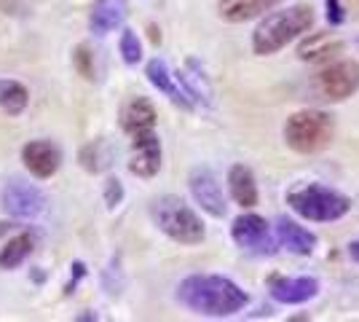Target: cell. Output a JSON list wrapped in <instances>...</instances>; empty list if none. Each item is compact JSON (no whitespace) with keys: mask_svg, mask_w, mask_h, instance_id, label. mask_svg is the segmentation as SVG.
<instances>
[{"mask_svg":"<svg viewBox=\"0 0 359 322\" xmlns=\"http://www.w3.org/2000/svg\"><path fill=\"white\" fill-rule=\"evenodd\" d=\"M311 92L322 102H344L359 92V65L354 60H338L316 70Z\"/></svg>","mask_w":359,"mask_h":322,"instance_id":"8992f818","label":"cell"},{"mask_svg":"<svg viewBox=\"0 0 359 322\" xmlns=\"http://www.w3.org/2000/svg\"><path fill=\"white\" fill-rule=\"evenodd\" d=\"M188 188L194 201L212 217H225L228 213V199L223 194V185L217 180V175L210 167H194L188 175Z\"/></svg>","mask_w":359,"mask_h":322,"instance_id":"8fae6325","label":"cell"},{"mask_svg":"<svg viewBox=\"0 0 359 322\" xmlns=\"http://www.w3.org/2000/svg\"><path fill=\"white\" fill-rule=\"evenodd\" d=\"M145 78H148L150 86L158 94H164L172 105L182 107V110H194L196 107V102L191 100V94L182 89L177 73H172V67H169L161 57H153V60L145 62Z\"/></svg>","mask_w":359,"mask_h":322,"instance_id":"7c38bea8","label":"cell"},{"mask_svg":"<svg viewBox=\"0 0 359 322\" xmlns=\"http://www.w3.org/2000/svg\"><path fill=\"white\" fill-rule=\"evenodd\" d=\"M32 279H35V282H43V279H46L43 271H38V266H35V271H32Z\"/></svg>","mask_w":359,"mask_h":322,"instance_id":"4dcf8cb0","label":"cell"},{"mask_svg":"<svg viewBox=\"0 0 359 322\" xmlns=\"http://www.w3.org/2000/svg\"><path fill=\"white\" fill-rule=\"evenodd\" d=\"M48 207L46 194L25 177H8L0 188V210L11 220H35Z\"/></svg>","mask_w":359,"mask_h":322,"instance_id":"52a82bcc","label":"cell"},{"mask_svg":"<svg viewBox=\"0 0 359 322\" xmlns=\"http://www.w3.org/2000/svg\"><path fill=\"white\" fill-rule=\"evenodd\" d=\"M348 255H351V261L359 263V239H354V242L348 245Z\"/></svg>","mask_w":359,"mask_h":322,"instance_id":"f546056e","label":"cell"},{"mask_svg":"<svg viewBox=\"0 0 359 322\" xmlns=\"http://www.w3.org/2000/svg\"><path fill=\"white\" fill-rule=\"evenodd\" d=\"M118 54H121V62H123L126 67H137V65H142L145 51H142V38H140V32L132 30V27H121Z\"/></svg>","mask_w":359,"mask_h":322,"instance_id":"603a6c76","label":"cell"},{"mask_svg":"<svg viewBox=\"0 0 359 322\" xmlns=\"http://www.w3.org/2000/svg\"><path fill=\"white\" fill-rule=\"evenodd\" d=\"M156 121H158V113L148 97H132L129 102H123L118 113V123L126 137H132L137 132L156 129Z\"/></svg>","mask_w":359,"mask_h":322,"instance_id":"2e32d148","label":"cell"},{"mask_svg":"<svg viewBox=\"0 0 359 322\" xmlns=\"http://www.w3.org/2000/svg\"><path fill=\"white\" fill-rule=\"evenodd\" d=\"M19 161L35 180H51L65 164V151L57 140L35 137L19 148Z\"/></svg>","mask_w":359,"mask_h":322,"instance_id":"9c48e42d","label":"cell"},{"mask_svg":"<svg viewBox=\"0 0 359 322\" xmlns=\"http://www.w3.org/2000/svg\"><path fill=\"white\" fill-rule=\"evenodd\" d=\"M123 199H126V188L121 183V177L110 175L105 180V185H102V201H105V207L110 213H116L121 204H123Z\"/></svg>","mask_w":359,"mask_h":322,"instance_id":"d4e9b609","label":"cell"},{"mask_svg":"<svg viewBox=\"0 0 359 322\" xmlns=\"http://www.w3.org/2000/svg\"><path fill=\"white\" fill-rule=\"evenodd\" d=\"M175 298L188 311H194L198 317H215V320L233 317L250 304V293L233 279L220 274H188L185 279H180Z\"/></svg>","mask_w":359,"mask_h":322,"instance_id":"6da1fadb","label":"cell"},{"mask_svg":"<svg viewBox=\"0 0 359 322\" xmlns=\"http://www.w3.org/2000/svg\"><path fill=\"white\" fill-rule=\"evenodd\" d=\"M228 194L236 207L241 210H252L260 201V191H257V183H255L252 169L247 164H233L228 169Z\"/></svg>","mask_w":359,"mask_h":322,"instance_id":"ac0fdd59","label":"cell"},{"mask_svg":"<svg viewBox=\"0 0 359 322\" xmlns=\"http://www.w3.org/2000/svg\"><path fill=\"white\" fill-rule=\"evenodd\" d=\"M335 135L332 116L316 107H303L285 121V142L290 151L311 156L325 151Z\"/></svg>","mask_w":359,"mask_h":322,"instance_id":"5b68a950","label":"cell"},{"mask_svg":"<svg viewBox=\"0 0 359 322\" xmlns=\"http://www.w3.org/2000/svg\"><path fill=\"white\" fill-rule=\"evenodd\" d=\"M97 320H100L97 311H81V314H75V322H97Z\"/></svg>","mask_w":359,"mask_h":322,"instance_id":"f1b7e54d","label":"cell"},{"mask_svg":"<svg viewBox=\"0 0 359 322\" xmlns=\"http://www.w3.org/2000/svg\"><path fill=\"white\" fill-rule=\"evenodd\" d=\"M276 239L292 255H311L316 247V236L306 226H300L290 217H279L276 220Z\"/></svg>","mask_w":359,"mask_h":322,"instance_id":"ffe728a7","label":"cell"},{"mask_svg":"<svg viewBox=\"0 0 359 322\" xmlns=\"http://www.w3.org/2000/svg\"><path fill=\"white\" fill-rule=\"evenodd\" d=\"M285 199L292 213L311 223H332V220H341L351 210V199L346 194L322 183L292 185Z\"/></svg>","mask_w":359,"mask_h":322,"instance_id":"277c9868","label":"cell"},{"mask_svg":"<svg viewBox=\"0 0 359 322\" xmlns=\"http://www.w3.org/2000/svg\"><path fill=\"white\" fill-rule=\"evenodd\" d=\"M341 46H344V43L335 41L332 35L316 32V35L306 38L298 46V57L303 62H319V60H325V57H330V54H335V51H341Z\"/></svg>","mask_w":359,"mask_h":322,"instance_id":"7402d4cb","label":"cell"},{"mask_svg":"<svg viewBox=\"0 0 359 322\" xmlns=\"http://www.w3.org/2000/svg\"><path fill=\"white\" fill-rule=\"evenodd\" d=\"M129 16V0H94L89 11V30L94 35H110L123 27Z\"/></svg>","mask_w":359,"mask_h":322,"instance_id":"9a60e30c","label":"cell"},{"mask_svg":"<svg viewBox=\"0 0 359 322\" xmlns=\"http://www.w3.org/2000/svg\"><path fill=\"white\" fill-rule=\"evenodd\" d=\"M279 6V0H217V16L228 25L260 19Z\"/></svg>","mask_w":359,"mask_h":322,"instance_id":"e0dca14e","label":"cell"},{"mask_svg":"<svg viewBox=\"0 0 359 322\" xmlns=\"http://www.w3.org/2000/svg\"><path fill=\"white\" fill-rule=\"evenodd\" d=\"M327 6V22L330 25H344L346 22V8H344V0H325Z\"/></svg>","mask_w":359,"mask_h":322,"instance_id":"83f0119b","label":"cell"},{"mask_svg":"<svg viewBox=\"0 0 359 322\" xmlns=\"http://www.w3.org/2000/svg\"><path fill=\"white\" fill-rule=\"evenodd\" d=\"M129 161L126 167L135 177H142V180H150L161 172V164H164V148H161V137L156 129H148V132H137L129 137Z\"/></svg>","mask_w":359,"mask_h":322,"instance_id":"30bf717a","label":"cell"},{"mask_svg":"<svg viewBox=\"0 0 359 322\" xmlns=\"http://www.w3.org/2000/svg\"><path fill=\"white\" fill-rule=\"evenodd\" d=\"M311 27H314V8L306 3L269 11L252 30V51L257 57L279 54L282 48L290 46L295 38H300Z\"/></svg>","mask_w":359,"mask_h":322,"instance_id":"7a4b0ae2","label":"cell"},{"mask_svg":"<svg viewBox=\"0 0 359 322\" xmlns=\"http://www.w3.org/2000/svg\"><path fill=\"white\" fill-rule=\"evenodd\" d=\"M22 220H16L11 234L0 242V271H14L19 266H25L27 258L38 247V234L30 226H19Z\"/></svg>","mask_w":359,"mask_h":322,"instance_id":"4fadbf2b","label":"cell"},{"mask_svg":"<svg viewBox=\"0 0 359 322\" xmlns=\"http://www.w3.org/2000/svg\"><path fill=\"white\" fill-rule=\"evenodd\" d=\"M30 107V89L16 78H0V110L8 119L25 116Z\"/></svg>","mask_w":359,"mask_h":322,"instance_id":"44dd1931","label":"cell"},{"mask_svg":"<svg viewBox=\"0 0 359 322\" xmlns=\"http://www.w3.org/2000/svg\"><path fill=\"white\" fill-rule=\"evenodd\" d=\"M231 239L236 247L247 250V253H257V255H271V253H276V245H279L269 220L252 213V210H244L239 217H233Z\"/></svg>","mask_w":359,"mask_h":322,"instance_id":"ba28073f","label":"cell"},{"mask_svg":"<svg viewBox=\"0 0 359 322\" xmlns=\"http://www.w3.org/2000/svg\"><path fill=\"white\" fill-rule=\"evenodd\" d=\"M102 288H105L107 295H121V288H123V271L118 266V258L107 263V269L102 271Z\"/></svg>","mask_w":359,"mask_h":322,"instance_id":"484cf974","label":"cell"},{"mask_svg":"<svg viewBox=\"0 0 359 322\" xmlns=\"http://www.w3.org/2000/svg\"><path fill=\"white\" fill-rule=\"evenodd\" d=\"M73 67L75 73L83 78V81H97V57H94V48L86 43H78L73 48Z\"/></svg>","mask_w":359,"mask_h":322,"instance_id":"cb8c5ba5","label":"cell"},{"mask_svg":"<svg viewBox=\"0 0 359 322\" xmlns=\"http://www.w3.org/2000/svg\"><path fill=\"white\" fill-rule=\"evenodd\" d=\"M89 276V266H86V261H73L70 263V274H67V282H65V288H62V293L65 295H73L75 290H78V285L83 282Z\"/></svg>","mask_w":359,"mask_h":322,"instance_id":"4316f807","label":"cell"},{"mask_svg":"<svg viewBox=\"0 0 359 322\" xmlns=\"http://www.w3.org/2000/svg\"><path fill=\"white\" fill-rule=\"evenodd\" d=\"M78 164H81L83 172H89V175H105L116 164V145L105 137L89 140L78 151Z\"/></svg>","mask_w":359,"mask_h":322,"instance_id":"d6986e66","label":"cell"},{"mask_svg":"<svg viewBox=\"0 0 359 322\" xmlns=\"http://www.w3.org/2000/svg\"><path fill=\"white\" fill-rule=\"evenodd\" d=\"M269 293L276 304H285V307H298L316 298L319 293V282L314 276H282L273 274L269 276Z\"/></svg>","mask_w":359,"mask_h":322,"instance_id":"5bb4252c","label":"cell"},{"mask_svg":"<svg viewBox=\"0 0 359 322\" xmlns=\"http://www.w3.org/2000/svg\"><path fill=\"white\" fill-rule=\"evenodd\" d=\"M148 215L153 226L161 231L166 239H172L182 247H196L207 239V226H204L201 215L175 194L156 196L150 201Z\"/></svg>","mask_w":359,"mask_h":322,"instance_id":"3957f363","label":"cell"}]
</instances>
